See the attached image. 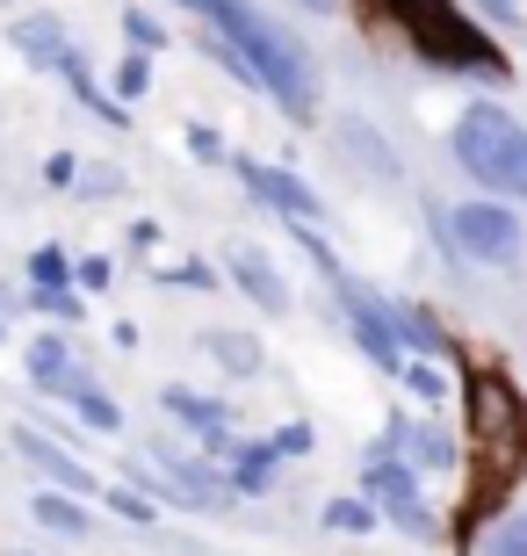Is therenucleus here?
<instances>
[{"label": "nucleus", "mask_w": 527, "mask_h": 556, "mask_svg": "<svg viewBox=\"0 0 527 556\" xmlns=\"http://www.w3.org/2000/svg\"><path fill=\"white\" fill-rule=\"evenodd\" d=\"M275 463H283V455L267 448V441H253V448L239 455V470H231V492H246V498H261L267 484H275Z\"/></svg>", "instance_id": "a211bd4d"}, {"label": "nucleus", "mask_w": 527, "mask_h": 556, "mask_svg": "<svg viewBox=\"0 0 527 556\" xmlns=\"http://www.w3.org/2000/svg\"><path fill=\"white\" fill-rule=\"evenodd\" d=\"M37 520L51 528V535H87V506H73L65 492H43L37 498Z\"/></svg>", "instance_id": "aec40b11"}, {"label": "nucleus", "mask_w": 527, "mask_h": 556, "mask_svg": "<svg viewBox=\"0 0 527 556\" xmlns=\"http://www.w3.org/2000/svg\"><path fill=\"white\" fill-rule=\"evenodd\" d=\"M145 87H152V51H123V65H116V94H123V102H138Z\"/></svg>", "instance_id": "5701e85b"}, {"label": "nucleus", "mask_w": 527, "mask_h": 556, "mask_svg": "<svg viewBox=\"0 0 527 556\" xmlns=\"http://www.w3.org/2000/svg\"><path fill=\"white\" fill-rule=\"evenodd\" d=\"M29 383H37V391H73V383H80V369H73V348H65L59 332H43L37 348H29Z\"/></svg>", "instance_id": "ddd939ff"}, {"label": "nucleus", "mask_w": 527, "mask_h": 556, "mask_svg": "<svg viewBox=\"0 0 527 556\" xmlns=\"http://www.w3.org/2000/svg\"><path fill=\"white\" fill-rule=\"evenodd\" d=\"M15 51H22V59H43V65H51L65 51V29L51 15H22L15 22Z\"/></svg>", "instance_id": "dca6fc26"}, {"label": "nucleus", "mask_w": 527, "mask_h": 556, "mask_svg": "<svg viewBox=\"0 0 527 556\" xmlns=\"http://www.w3.org/2000/svg\"><path fill=\"white\" fill-rule=\"evenodd\" d=\"M73 181H87V188H80L87 203H102V195H116V181H123V174H116V166H95V174H73Z\"/></svg>", "instance_id": "c85d7f7f"}, {"label": "nucleus", "mask_w": 527, "mask_h": 556, "mask_svg": "<svg viewBox=\"0 0 527 556\" xmlns=\"http://www.w3.org/2000/svg\"><path fill=\"white\" fill-rule=\"evenodd\" d=\"M325 528H340V535H368V528H376V506H368V498H332V506H325Z\"/></svg>", "instance_id": "4be33fe9"}, {"label": "nucleus", "mask_w": 527, "mask_h": 556, "mask_svg": "<svg viewBox=\"0 0 527 556\" xmlns=\"http://www.w3.org/2000/svg\"><path fill=\"white\" fill-rule=\"evenodd\" d=\"M15 455H29V463H37L43 477H59L65 492H95V477H87V463H73L65 448H51L43 433H15Z\"/></svg>", "instance_id": "4468645a"}, {"label": "nucleus", "mask_w": 527, "mask_h": 556, "mask_svg": "<svg viewBox=\"0 0 527 556\" xmlns=\"http://www.w3.org/2000/svg\"><path fill=\"white\" fill-rule=\"evenodd\" d=\"M181 8H188V15H203V22H217L224 8H231V0H181Z\"/></svg>", "instance_id": "f704fd0d"}, {"label": "nucleus", "mask_w": 527, "mask_h": 556, "mask_svg": "<svg viewBox=\"0 0 527 556\" xmlns=\"http://www.w3.org/2000/svg\"><path fill=\"white\" fill-rule=\"evenodd\" d=\"M463 405H469V470H477L463 492V535H477L527 477V397L499 362H469Z\"/></svg>", "instance_id": "f257e3e1"}, {"label": "nucleus", "mask_w": 527, "mask_h": 556, "mask_svg": "<svg viewBox=\"0 0 527 556\" xmlns=\"http://www.w3.org/2000/svg\"><path fill=\"white\" fill-rule=\"evenodd\" d=\"M109 506H116L123 520H152V498L145 492H109Z\"/></svg>", "instance_id": "473e14b6"}, {"label": "nucleus", "mask_w": 527, "mask_h": 556, "mask_svg": "<svg viewBox=\"0 0 527 556\" xmlns=\"http://www.w3.org/2000/svg\"><path fill=\"white\" fill-rule=\"evenodd\" d=\"M332 289H340V311H347V332H354V340H362V354L368 362H376V369H405V348H398V340H390V326H384V296H376V289H362V282H347V268L332 275Z\"/></svg>", "instance_id": "423d86ee"}, {"label": "nucleus", "mask_w": 527, "mask_h": 556, "mask_svg": "<svg viewBox=\"0 0 527 556\" xmlns=\"http://www.w3.org/2000/svg\"><path fill=\"white\" fill-rule=\"evenodd\" d=\"M340 152H347L354 166H368L376 181H398V174H405V166H398V152L384 144V130L362 124V116H347V124H340Z\"/></svg>", "instance_id": "9b49d317"}, {"label": "nucleus", "mask_w": 527, "mask_h": 556, "mask_svg": "<svg viewBox=\"0 0 527 556\" xmlns=\"http://www.w3.org/2000/svg\"><path fill=\"white\" fill-rule=\"evenodd\" d=\"M51 65H59V80L73 87V94H80V102L95 109V116H116V102H109L102 87H95V73H87V59H80V43H65V51H59V59H51Z\"/></svg>", "instance_id": "2eb2a0df"}, {"label": "nucleus", "mask_w": 527, "mask_h": 556, "mask_svg": "<svg viewBox=\"0 0 527 556\" xmlns=\"http://www.w3.org/2000/svg\"><path fill=\"white\" fill-rule=\"evenodd\" d=\"M239 181L253 188V195H261L267 210H283L289 225H318V217H325V203H318V195H311L304 181H297V174H289V166H267V160H239Z\"/></svg>", "instance_id": "6e6552de"}, {"label": "nucleus", "mask_w": 527, "mask_h": 556, "mask_svg": "<svg viewBox=\"0 0 527 556\" xmlns=\"http://www.w3.org/2000/svg\"><path fill=\"white\" fill-rule=\"evenodd\" d=\"M485 556H527V514L499 520V528L485 535Z\"/></svg>", "instance_id": "b1692460"}, {"label": "nucleus", "mask_w": 527, "mask_h": 556, "mask_svg": "<svg viewBox=\"0 0 527 556\" xmlns=\"http://www.w3.org/2000/svg\"><path fill=\"white\" fill-rule=\"evenodd\" d=\"M123 43H130V51H160L166 29H160L152 15H145V8H130V15H123Z\"/></svg>", "instance_id": "393cba45"}, {"label": "nucleus", "mask_w": 527, "mask_h": 556, "mask_svg": "<svg viewBox=\"0 0 527 556\" xmlns=\"http://www.w3.org/2000/svg\"><path fill=\"white\" fill-rule=\"evenodd\" d=\"M73 174H80L73 152H51V160H43V181H51V188H73Z\"/></svg>", "instance_id": "2f4dec72"}, {"label": "nucleus", "mask_w": 527, "mask_h": 556, "mask_svg": "<svg viewBox=\"0 0 527 556\" xmlns=\"http://www.w3.org/2000/svg\"><path fill=\"white\" fill-rule=\"evenodd\" d=\"M188 152H196V160H224V138L210 124H188Z\"/></svg>", "instance_id": "c756f323"}, {"label": "nucleus", "mask_w": 527, "mask_h": 556, "mask_svg": "<svg viewBox=\"0 0 527 556\" xmlns=\"http://www.w3.org/2000/svg\"><path fill=\"white\" fill-rule=\"evenodd\" d=\"M362 498L368 506H390V520H398L405 535H434V520H426V506H419V470L398 463V455H384V463L362 470Z\"/></svg>", "instance_id": "0eeeda50"}, {"label": "nucleus", "mask_w": 527, "mask_h": 556, "mask_svg": "<svg viewBox=\"0 0 527 556\" xmlns=\"http://www.w3.org/2000/svg\"><path fill=\"white\" fill-rule=\"evenodd\" d=\"M224 268H231V282L253 296V304L267 311V318H283L289 311V282H283V268L267 261V247H253V239H239V247L224 253Z\"/></svg>", "instance_id": "1a4fd4ad"}, {"label": "nucleus", "mask_w": 527, "mask_h": 556, "mask_svg": "<svg viewBox=\"0 0 527 556\" xmlns=\"http://www.w3.org/2000/svg\"><path fill=\"white\" fill-rule=\"evenodd\" d=\"M203 354H217V369H231V376L261 369V340H246V332H203Z\"/></svg>", "instance_id": "f3484780"}, {"label": "nucleus", "mask_w": 527, "mask_h": 556, "mask_svg": "<svg viewBox=\"0 0 527 556\" xmlns=\"http://www.w3.org/2000/svg\"><path fill=\"white\" fill-rule=\"evenodd\" d=\"M398 376H405V383H412L419 397H441V391H448V383H441V369H426V362H405Z\"/></svg>", "instance_id": "cd10ccee"}, {"label": "nucleus", "mask_w": 527, "mask_h": 556, "mask_svg": "<svg viewBox=\"0 0 527 556\" xmlns=\"http://www.w3.org/2000/svg\"><path fill=\"white\" fill-rule=\"evenodd\" d=\"M267 448H275V455H311V427L297 419V427H283L275 441H267Z\"/></svg>", "instance_id": "7c9ffc66"}, {"label": "nucleus", "mask_w": 527, "mask_h": 556, "mask_svg": "<svg viewBox=\"0 0 527 556\" xmlns=\"http://www.w3.org/2000/svg\"><path fill=\"white\" fill-rule=\"evenodd\" d=\"M477 8H485V15H513V8H520V0H477Z\"/></svg>", "instance_id": "c9c22d12"}, {"label": "nucleus", "mask_w": 527, "mask_h": 556, "mask_svg": "<svg viewBox=\"0 0 527 556\" xmlns=\"http://www.w3.org/2000/svg\"><path fill=\"white\" fill-rule=\"evenodd\" d=\"M448 144H455V166H463L477 188L527 203V124L513 109L469 102L463 116H455V130H448Z\"/></svg>", "instance_id": "20e7f679"}, {"label": "nucleus", "mask_w": 527, "mask_h": 556, "mask_svg": "<svg viewBox=\"0 0 527 556\" xmlns=\"http://www.w3.org/2000/svg\"><path fill=\"white\" fill-rule=\"evenodd\" d=\"M109 282V261H80V289H102Z\"/></svg>", "instance_id": "72a5a7b5"}, {"label": "nucleus", "mask_w": 527, "mask_h": 556, "mask_svg": "<svg viewBox=\"0 0 527 556\" xmlns=\"http://www.w3.org/2000/svg\"><path fill=\"white\" fill-rule=\"evenodd\" d=\"M29 304H37V311H51V318H73V326H80V311H87V304H80V296H73L65 282H59V289H29Z\"/></svg>", "instance_id": "bb28decb"}, {"label": "nucleus", "mask_w": 527, "mask_h": 556, "mask_svg": "<svg viewBox=\"0 0 527 556\" xmlns=\"http://www.w3.org/2000/svg\"><path fill=\"white\" fill-rule=\"evenodd\" d=\"M65 397H73V413H80V419H87V427H95V433H116V427H123V413H116V405H109L102 391H95V383H73V391H65Z\"/></svg>", "instance_id": "412c9836"}, {"label": "nucleus", "mask_w": 527, "mask_h": 556, "mask_svg": "<svg viewBox=\"0 0 527 556\" xmlns=\"http://www.w3.org/2000/svg\"><path fill=\"white\" fill-rule=\"evenodd\" d=\"M160 405H166V419H181V427H196L203 441H224V419H231V413H224L217 397L188 391V383H166V391H160Z\"/></svg>", "instance_id": "f8f14e48"}, {"label": "nucleus", "mask_w": 527, "mask_h": 556, "mask_svg": "<svg viewBox=\"0 0 527 556\" xmlns=\"http://www.w3.org/2000/svg\"><path fill=\"white\" fill-rule=\"evenodd\" d=\"M65 275H73V261H65L59 247H43V253H29V282H37V289H59Z\"/></svg>", "instance_id": "a878e982"}, {"label": "nucleus", "mask_w": 527, "mask_h": 556, "mask_svg": "<svg viewBox=\"0 0 527 556\" xmlns=\"http://www.w3.org/2000/svg\"><path fill=\"white\" fill-rule=\"evenodd\" d=\"M448 247L463 253V261H477V268H513L520 247H527V231L499 195H469V203L448 210Z\"/></svg>", "instance_id": "39448f33"}, {"label": "nucleus", "mask_w": 527, "mask_h": 556, "mask_svg": "<svg viewBox=\"0 0 527 556\" xmlns=\"http://www.w3.org/2000/svg\"><path fill=\"white\" fill-rule=\"evenodd\" d=\"M231 51L246 59V73H253V87H261L267 102L283 109V116H297L304 124L311 109H318V65H311V51L297 37H289L283 22H267L261 8H246V0H231L217 22H210Z\"/></svg>", "instance_id": "f03ea898"}, {"label": "nucleus", "mask_w": 527, "mask_h": 556, "mask_svg": "<svg viewBox=\"0 0 527 556\" xmlns=\"http://www.w3.org/2000/svg\"><path fill=\"white\" fill-rule=\"evenodd\" d=\"M384 326H390L398 348H419L426 362H455V340L441 332V318H434L426 304H398V296H384Z\"/></svg>", "instance_id": "9d476101"}, {"label": "nucleus", "mask_w": 527, "mask_h": 556, "mask_svg": "<svg viewBox=\"0 0 527 556\" xmlns=\"http://www.w3.org/2000/svg\"><path fill=\"white\" fill-rule=\"evenodd\" d=\"M304 8H311V15H332V8H340V0H304Z\"/></svg>", "instance_id": "e433bc0d"}, {"label": "nucleus", "mask_w": 527, "mask_h": 556, "mask_svg": "<svg viewBox=\"0 0 527 556\" xmlns=\"http://www.w3.org/2000/svg\"><path fill=\"white\" fill-rule=\"evenodd\" d=\"M376 15L398 22V37H405L419 59L448 65V73H469V80H491V87L513 80L506 51H499V43H491L455 0H376Z\"/></svg>", "instance_id": "7ed1b4c3"}, {"label": "nucleus", "mask_w": 527, "mask_h": 556, "mask_svg": "<svg viewBox=\"0 0 527 556\" xmlns=\"http://www.w3.org/2000/svg\"><path fill=\"white\" fill-rule=\"evenodd\" d=\"M390 441H405V448L419 455V463H434V470H448V463H455V441H448L441 427H419V433H412L405 419H398V427H390Z\"/></svg>", "instance_id": "6ab92c4d"}]
</instances>
